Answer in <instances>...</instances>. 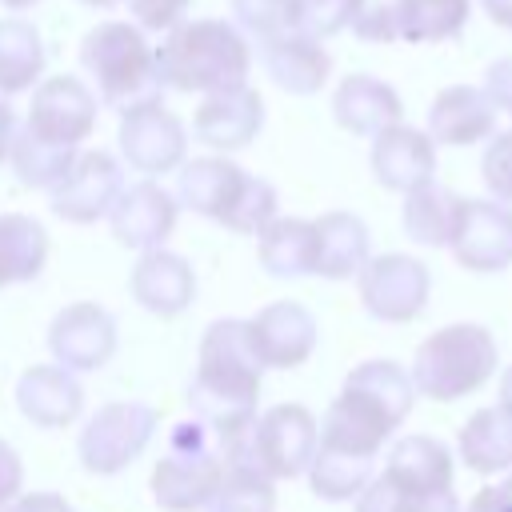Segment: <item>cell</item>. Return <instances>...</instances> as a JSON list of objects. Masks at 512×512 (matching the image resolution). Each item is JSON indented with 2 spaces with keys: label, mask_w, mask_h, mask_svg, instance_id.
Instances as JSON below:
<instances>
[{
  "label": "cell",
  "mask_w": 512,
  "mask_h": 512,
  "mask_svg": "<svg viewBox=\"0 0 512 512\" xmlns=\"http://www.w3.org/2000/svg\"><path fill=\"white\" fill-rule=\"evenodd\" d=\"M400 12L404 0H356L348 28L368 44H392L400 40Z\"/></svg>",
  "instance_id": "74e56055"
},
{
  "label": "cell",
  "mask_w": 512,
  "mask_h": 512,
  "mask_svg": "<svg viewBox=\"0 0 512 512\" xmlns=\"http://www.w3.org/2000/svg\"><path fill=\"white\" fill-rule=\"evenodd\" d=\"M128 288L140 308H148L160 320H172L196 300V272L180 252H168L160 244V248H144V256L132 264Z\"/></svg>",
  "instance_id": "44dd1931"
},
{
  "label": "cell",
  "mask_w": 512,
  "mask_h": 512,
  "mask_svg": "<svg viewBox=\"0 0 512 512\" xmlns=\"http://www.w3.org/2000/svg\"><path fill=\"white\" fill-rule=\"evenodd\" d=\"M384 476H392L408 492L452 488V452L436 436H400L388 452Z\"/></svg>",
  "instance_id": "83f0119b"
},
{
  "label": "cell",
  "mask_w": 512,
  "mask_h": 512,
  "mask_svg": "<svg viewBox=\"0 0 512 512\" xmlns=\"http://www.w3.org/2000/svg\"><path fill=\"white\" fill-rule=\"evenodd\" d=\"M264 128V96L244 80L232 88L204 92L200 108L192 112V136L212 152H240Z\"/></svg>",
  "instance_id": "9a60e30c"
},
{
  "label": "cell",
  "mask_w": 512,
  "mask_h": 512,
  "mask_svg": "<svg viewBox=\"0 0 512 512\" xmlns=\"http://www.w3.org/2000/svg\"><path fill=\"white\" fill-rule=\"evenodd\" d=\"M228 456L232 448L200 416L172 424L168 452L152 468V500L164 512H204L228 472Z\"/></svg>",
  "instance_id": "5b68a950"
},
{
  "label": "cell",
  "mask_w": 512,
  "mask_h": 512,
  "mask_svg": "<svg viewBox=\"0 0 512 512\" xmlns=\"http://www.w3.org/2000/svg\"><path fill=\"white\" fill-rule=\"evenodd\" d=\"M4 8H12V12H24V8H36L40 0H0Z\"/></svg>",
  "instance_id": "681fc988"
},
{
  "label": "cell",
  "mask_w": 512,
  "mask_h": 512,
  "mask_svg": "<svg viewBox=\"0 0 512 512\" xmlns=\"http://www.w3.org/2000/svg\"><path fill=\"white\" fill-rule=\"evenodd\" d=\"M76 160V148L68 144H52V140H40L36 132L20 128L16 140H12V152H8V164L16 172V180L24 188H52Z\"/></svg>",
  "instance_id": "1f68e13d"
},
{
  "label": "cell",
  "mask_w": 512,
  "mask_h": 512,
  "mask_svg": "<svg viewBox=\"0 0 512 512\" xmlns=\"http://www.w3.org/2000/svg\"><path fill=\"white\" fill-rule=\"evenodd\" d=\"M252 72V48L244 28L220 16L180 20L156 48V80L176 92H216L244 84Z\"/></svg>",
  "instance_id": "3957f363"
},
{
  "label": "cell",
  "mask_w": 512,
  "mask_h": 512,
  "mask_svg": "<svg viewBox=\"0 0 512 512\" xmlns=\"http://www.w3.org/2000/svg\"><path fill=\"white\" fill-rule=\"evenodd\" d=\"M48 264V232L24 212L0 216V288L28 284Z\"/></svg>",
  "instance_id": "f546056e"
},
{
  "label": "cell",
  "mask_w": 512,
  "mask_h": 512,
  "mask_svg": "<svg viewBox=\"0 0 512 512\" xmlns=\"http://www.w3.org/2000/svg\"><path fill=\"white\" fill-rule=\"evenodd\" d=\"M176 200L240 236H260L276 216V188L264 176L244 172L236 160H228V152L184 160L176 176Z\"/></svg>",
  "instance_id": "277c9868"
},
{
  "label": "cell",
  "mask_w": 512,
  "mask_h": 512,
  "mask_svg": "<svg viewBox=\"0 0 512 512\" xmlns=\"http://www.w3.org/2000/svg\"><path fill=\"white\" fill-rule=\"evenodd\" d=\"M260 376H264V360L256 356L248 320L236 316L212 320L200 336L196 376L188 384L192 416H200L228 448H236L256 420Z\"/></svg>",
  "instance_id": "6da1fadb"
},
{
  "label": "cell",
  "mask_w": 512,
  "mask_h": 512,
  "mask_svg": "<svg viewBox=\"0 0 512 512\" xmlns=\"http://www.w3.org/2000/svg\"><path fill=\"white\" fill-rule=\"evenodd\" d=\"M372 176L388 192H412L416 184L436 176V140L428 128H412L404 120L388 124L372 136Z\"/></svg>",
  "instance_id": "d6986e66"
},
{
  "label": "cell",
  "mask_w": 512,
  "mask_h": 512,
  "mask_svg": "<svg viewBox=\"0 0 512 512\" xmlns=\"http://www.w3.org/2000/svg\"><path fill=\"white\" fill-rule=\"evenodd\" d=\"M480 176L488 184V192L504 204H512V128L508 132H492L484 160H480Z\"/></svg>",
  "instance_id": "f35d334b"
},
{
  "label": "cell",
  "mask_w": 512,
  "mask_h": 512,
  "mask_svg": "<svg viewBox=\"0 0 512 512\" xmlns=\"http://www.w3.org/2000/svg\"><path fill=\"white\" fill-rule=\"evenodd\" d=\"M320 444V424L304 404H276L252 420L248 436L228 460H244L268 480H296L308 472Z\"/></svg>",
  "instance_id": "ba28073f"
},
{
  "label": "cell",
  "mask_w": 512,
  "mask_h": 512,
  "mask_svg": "<svg viewBox=\"0 0 512 512\" xmlns=\"http://www.w3.org/2000/svg\"><path fill=\"white\" fill-rule=\"evenodd\" d=\"M120 192H124L120 160L104 148H88V152H76L72 168L48 188V204L68 224H96L100 216L112 212Z\"/></svg>",
  "instance_id": "7c38bea8"
},
{
  "label": "cell",
  "mask_w": 512,
  "mask_h": 512,
  "mask_svg": "<svg viewBox=\"0 0 512 512\" xmlns=\"http://www.w3.org/2000/svg\"><path fill=\"white\" fill-rule=\"evenodd\" d=\"M48 348H52L56 364H64L72 372H96L116 352V320L96 300H76L56 312V320L48 328Z\"/></svg>",
  "instance_id": "2e32d148"
},
{
  "label": "cell",
  "mask_w": 512,
  "mask_h": 512,
  "mask_svg": "<svg viewBox=\"0 0 512 512\" xmlns=\"http://www.w3.org/2000/svg\"><path fill=\"white\" fill-rule=\"evenodd\" d=\"M116 136H120V156L140 176H164V172L180 168L184 156H188V128H184V120L168 104H160L156 96L124 104Z\"/></svg>",
  "instance_id": "30bf717a"
},
{
  "label": "cell",
  "mask_w": 512,
  "mask_h": 512,
  "mask_svg": "<svg viewBox=\"0 0 512 512\" xmlns=\"http://www.w3.org/2000/svg\"><path fill=\"white\" fill-rule=\"evenodd\" d=\"M356 0H300V28L312 36H336L348 28Z\"/></svg>",
  "instance_id": "ab89813d"
},
{
  "label": "cell",
  "mask_w": 512,
  "mask_h": 512,
  "mask_svg": "<svg viewBox=\"0 0 512 512\" xmlns=\"http://www.w3.org/2000/svg\"><path fill=\"white\" fill-rule=\"evenodd\" d=\"M16 132H20L16 108L8 104V96H0V164L8 160V152H12V140H16Z\"/></svg>",
  "instance_id": "f6af8a7d"
},
{
  "label": "cell",
  "mask_w": 512,
  "mask_h": 512,
  "mask_svg": "<svg viewBox=\"0 0 512 512\" xmlns=\"http://www.w3.org/2000/svg\"><path fill=\"white\" fill-rule=\"evenodd\" d=\"M472 0H404L400 40L408 44H440L464 32Z\"/></svg>",
  "instance_id": "d6a6232c"
},
{
  "label": "cell",
  "mask_w": 512,
  "mask_h": 512,
  "mask_svg": "<svg viewBox=\"0 0 512 512\" xmlns=\"http://www.w3.org/2000/svg\"><path fill=\"white\" fill-rule=\"evenodd\" d=\"M176 216H180V200L168 188H160L152 176H144L136 184H124V192L108 212V224L124 248L144 252V248H160L176 232Z\"/></svg>",
  "instance_id": "e0dca14e"
},
{
  "label": "cell",
  "mask_w": 512,
  "mask_h": 512,
  "mask_svg": "<svg viewBox=\"0 0 512 512\" xmlns=\"http://www.w3.org/2000/svg\"><path fill=\"white\" fill-rule=\"evenodd\" d=\"M480 4H484V12H488L492 24H500V28L512 32V0H480Z\"/></svg>",
  "instance_id": "7dc6e473"
},
{
  "label": "cell",
  "mask_w": 512,
  "mask_h": 512,
  "mask_svg": "<svg viewBox=\"0 0 512 512\" xmlns=\"http://www.w3.org/2000/svg\"><path fill=\"white\" fill-rule=\"evenodd\" d=\"M204 512H276V488L264 472L244 460H228V472Z\"/></svg>",
  "instance_id": "e575fe53"
},
{
  "label": "cell",
  "mask_w": 512,
  "mask_h": 512,
  "mask_svg": "<svg viewBox=\"0 0 512 512\" xmlns=\"http://www.w3.org/2000/svg\"><path fill=\"white\" fill-rule=\"evenodd\" d=\"M260 268L276 280L312 276L316 268V224L300 216H272L256 236Z\"/></svg>",
  "instance_id": "484cf974"
},
{
  "label": "cell",
  "mask_w": 512,
  "mask_h": 512,
  "mask_svg": "<svg viewBox=\"0 0 512 512\" xmlns=\"http://www.w3.org/2000/svg\"><path fill=\"white\" fill-rule=\"evenodd\" d=\"M412 400H416L412 372H404L396 360H364L344 376L340 396L328 404L316 448L376 460L380 448L396 436V428L412 412Z\"/></svg>",
  "instance_id": "7a4b0ae2"
},
{
  "label": "cell",
  "mask_w": 512,
  "mask_h": 512,
  "mask_svg": "<svg viewBox=\"0 0 512 512\" xmlns=\"http://www.w3.org/2000/svg\"><path fill=\"white\" fill-rule=\"evenodd\" d=\"M464 512H512V504L496 492V484H488V488H480L472 500H468V508Z\"/></svg>",
  "instance_id": "bcb514c9"
},
{
  "label": "cell",
  "mask_w": 512,
  "mask_h": 512,
  "mask_svg": "<svg viewBox=\"0 0 512 512\" xmlns=\"http://www.w3.org/2000/svg\"><path fill=\"white\" fill-rule=\"evenodd\" d=\"M428 292H432V276L416 256L384 252V256H368V264L360 268V304L368 308V316L384 324L416 320L428 304Z\"/></svg>",
  "instance_id": "8fae6325"
},
{
  "label": "cell",
  "mask_w": 512,
  "mask_h": 512,
  "mask_svg": "<svg viewBox=\"0 0 512 512\" xmlns=\"http://www.w3.org/2000/svg\"><path fill=\"white\" fill-rule=\"evenodd\" d=\"M316 224V268L312 276L324 280H352L372 256V240L360 216L352 212H324Z\"/></svg>",
  "instance_id": "d4e9b609"
},
{
  "label": "cell",
  "mask_w": 512,
  "mask_h": 512,
  "mask_svg": "<svg viewBox=\"0 0 512 512\" xmlns=\"http://www.w3.org/2000/svg\"><path fill=\"white\" fill-rule=\"evenodd\" d=\"M248 336L264 368H296L316 352V316L296 300H272L248 320Z\"/></svg>",
  "instance_id": "ffe728a7"
},
{
  "label": "cell",
  "mask_w": 512,
  "mask_h": 512,
  "mask_svg": "<svg viewBox=\"0 0 512 512\" xmlns=\"http://www.w3.org/2000/svg\"><path fill=\"white\" fill-rule=\"evenodd\" d=\"M156 408L152 404H140V400H116V404H104L80 432L76 440V452H80V464L92 472V476H116L124 472L152 440L156 432Z\"/></svg>",
  "instance_id": "9c48e42d"
},
{
  "label": "cell",
  "mask_w": 512,
  "mask_h": 512,
  "mask_svg": "<svg viewBox=\"0 0 512 512\" xmlns=\"http://www.w3.org/2000/svg\"><path fill=\"white\" fill-rule=\"evenodd\" d=\"M16 404L36 428H68L84 408V388L64 364H32L16 384Z\"/></svg>",
  "instance_id": "cb8c5ba5"
},
{
  "label": "cell",
  "mask_w": 512,
  "mask_h": 512,
  "mask_svg": "<svg viewBox=\"0 0 512 512\" xmlns=\"http://www.w3.org/2000/svg\"><path fill=\"white\" fill-rule=\"evenodd\" d=\"M496 356H500L496 336L484 324H472V320L444 324L416 348V360H412L416 396H428L440 404L472 396L496 376Z\"/></svg>",
  "instance_id": "8992f818"
},
{
  "label": "cell",
  "mask_w": 512,
  "mask_h": 512,
  "mask_svg": "<svg viewBox=\"0 0 512 512\" xmlns=\"http://www.w3.org/2000/svg\"><path fill=\"white\" fill-rule=\"evenodd\" d=\"M372 480V460H360V456H344V452H328V448H316L312 464H308V488L320 496V500H352L360 496V488Z\"/></svg>",
  "instance_id": "d590c367"
},
{
  "label": "cell",
  "mask_w": 512,
  "mask_h": 512,
  "mask_svg": "<svg viewBox=\"0 0 512 512\" xmlns=\"http://www.w3.org/2000/svg\"><path fill=\"white\" fill-rule=\"evenodd\" d=\"M24 484V464L16 456V448L8 440H0V512H8V504L20 496Z\"/></svg>",
  "instance_id": "7bdbcfd3"
},
{
  "label": "cell",
  "mask_w": 512,
  "mask_h": 512,
  "mask_svg": "<svg viewBox=\"0 0 512 512\" xmlns=\"http://www.w3.org/2000/svg\"><path fill=\"white\" fill-rule=\"evenodd\" d=\"M460 200L464 196L436 184V176L416 184L412 192H404V232L424 248H448L460 216Z\"/></svg>",
  "instance_id": "f1b7e54d"
},
{
  "label": "cell",
  "mask_w": 512,
  "mask_h": 512,
  "mask_svg": "<svg viewBox=\"0 0 512 512\" xmlns=\"http://www.w3.org/2000/svg\"><path fill=\"white\" fill-rule=\"evenodd\" d=\"M500 404L512 412V364L504 368V376H500Z\"/></svg>",
  "instance_id": "c3c4849f"
},
{
  "label": "cell",
  "mask_w": 512,
  "mask_h": 512,
  "mask_svg": "<svg viewBox=\"0 0 512 512\" xmlns=\"http://www.w3.org/2000/svg\"><path fill=\"white\" fill-rule=\"evenodd\" d=\"M80 4H88V8H120L128 0H80Z\"/></svg>",
  "instance_id": "f907efd6"
},
{
  "label": "cell",
  "mask_w": 512,
  "mask_h": 512,
  "mask_svg": "<svg viewBox=\"0 0 512 512\" xmlns=\"http://www.w3.org/2000/svg\"><path fill=\"white\" fill-rule=\"evenodd\" d=\"M484 92H488V100L496 104V112H508V116H512V56L488 64V72H484Z\"/></svg>",
  "instance_id": "b9f144b4"
},
{
  "label": "cell",
  "mask_w": 512,
  "mask_h": 512,
  "mask_svg": "<svg viewBox=\"0 0 512 512\" xmlns=\"http://www.w3.org/2000/svg\"><path fill=\"white\" fill-rule=\"evenodd\" d=\"M232 16L252 36H272L284 28H300V0H232Z\"/></svg>",
  "instance_id": "8d00e7d4"
},
{
  "label": "cell",
  "mask_w": 512,
  "mask_h": 512,
  "mask_svg": "<svg viewBox=\"0 0 512 512\" xmlns=\"http://www.w3.org/2000/svg\"><path fill=\"white\" fill-rule=\"evenodd\" d=\"M496 492H500V496L512 504V476H508V480H500V484H496Z\"/></svg>",
  "instance_id": "816d5d0a"
},
{
  "label": "cell",
  "mask_w": 512,
  "mask_h": 512,
  "mask_svg": "<svg viewBox=\"0 0 512 512\" xmlns=\"http://www.w3.org/2000/svg\"><path fill=\"white\" fill-rule=\"evenodd\" d=\"M452 256L468 272L512 268V204L504 200H460V216L448 240Z\"/></svg>",
  "instance_id": "5bb4252c"
},
{
  "label": "cell",
  "mask_w": 512,
  "mask_h": 512,
  "mask_svg": "<svg viewBox=\"0 0 512 512\" xmlns=\"http://www.w3.org/2000/svg\"><path fill=\"white\" fill-rule=\"evenodd\" d=\"M456 448H460L464 468L480 476L508 472L512 468V412L504 404L472 412L456 436Z\"/></svg>",
  "instance_id": "4316f807"
},
{
  "label": "cell",
  "mask_w": 512,
  "mask_h": 512,
  "mask_svg": "<svg viewBox=\"0 0 512 512\" xmlns=\"http://www.w3.org/2000/svg\"><path fill=\"white\" fill-rule=\"evenodd\" d=\"M192 0H128V12L144 32H168L188 16Z\"/></svg>",
  "instance_id": "60d3db41"
},
{
  "label": "cell",
  "mask_w": 512,
  "mask_h": 512,
  "mask_svg": "<svg viewBox=\"0 0 512 512\" xmlns=\"http://www.w3.org/2000/svg\"><path fill=\"white\" fill-rule=\"evenodd\" d=\"M356 512H464L452 488L440 492H408L400 488L392 476H372L360 496H356Z\"/></svg>",
  "instance_id": "836d02e7"
},
{
  "label": "cell",
  "mask_w": 512,
  "mask_h": 512,
  "mask_svg": "<svg viewBox=\"0 0 512 512\" xmlns=\"http://www.w3.org/2000/svg\"><path fill=\"white\" fill-rule=\"evenodd\" d=\"M28 132H36L40 140L52 144H84L96 128V92L76 80V76H48L32 88V104H28Z\"/></svg>",
  "instance_id": "4fadbf2b"
},
{
  "label": "cell",
  "mask_w": 512,
  "mask_h": 512,
  "mask_svg": "<svg viewBox=\"0 0 512 512\" xmlns=\"http://www.w3.org/2000/svg\"><path fill=\"white\" fill-rule=\"evenodd\" d=\"M496 132V104L476 84H448L428 104V136L444 148H468Z\"/></svg>",
  "instance_id": "7402d4cb"
},
{
  "label": "cell",
  "mask_w": 512,
  "mask_h": 512,
  "mask_svg": "<svg viewBox=\"0 0 512 512\" xmlns=\"http://www.w3.org/2000/svg\"><path fill=\"white\" fill-rule=\"evenodd\" d=\"M260 64L272 76V84L292 92V96H312L332 76V56H328L324 40L304 32V28H284V32L264 36L260 40Z\"/></svg>",
  "instance_id": "ac0fdd59"
},
{
  "label": "cell",
  "mask_w": 512,
  "mask_h": 512,
  "mask_svg": "<svg viewBox=\"0 0 512 512\" xmlns=\"http://www.w3.org/2000/svg\"><path fill=\"white\" fill-rule=\"evenodd\" d=\"M400 116H404L400 92L372 72H352L332 92V120L352 136H376Z\"/></svg>",
  "instance_id": "603a6c76"
},
{
  "label": "cell",
  "mask_w": 512,
  "mask_h": 512,
  "mask_svg": "<svg viewBox=\"0 0 512 512\" xmlns=\"http://www.w3.org/2000/svg\"><path fill=\"white\" fill-rule=\"evenodd\" d=\"M8 512H72L60 492H28L8 504Z\"/></svg>",
  "instance_id": "ee69618b"
},
{
  "label": "cell",
  "mask_w": 512,
  "mask_h": 512,
  "mask_svg": "<svg viewBox=\"0 0 512 512\" xmlns=\"http://www.w3.org/2000/svg\"><path fill=\"white\" fill-rule=\"evenodd\" d=\"M80 64L92 76L96 92L108 104H132L152 96L156 80V48L144 28L132 20H100L80 40Z\"/></svg>",
  "instance_id": "52a82bcc"
},
{
  "label": "cell",
  "mask_w": 512,
  "mask_h": 512,
  "mask_svg": "<svg viewBox=\"0 0 512 512\" xmlns=\"http://www.w3.org/2000/svg\"><path fill=\"white\" fill-rule=\"evenodd\" d=\"M44 76V40L32 20L4 16L0 20V96L28 92Z\"/></svg>",
  "instance_id": "4dcf8cb0"
}]
</instances>
